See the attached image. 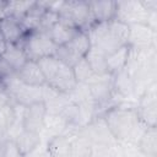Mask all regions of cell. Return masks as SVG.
I'll return each instance as SVG.
<instances>
[{
  "mask_svg": "<svg viewBox=\"0 0 157 157\" xmlns=\"http://www.w3.org/2000/svg\"><path fill=\"white\" fill-rule=\"evenodd\" d=\"M105 54L103 52H101L99 49L91 47V49L88 50V53L86 54V60L90 64L93 74L96 75H103L107 74L105 70Z\"/></svg>",
  "mask_w": 157,
  "mask_h": 157,
  "instance_id": "cell-22",
  "label": "cell"
},
{
  "mask_svg": "<svg viewBox=\"0 0 157 157\" xmlns=\"http://www.w3.org/2000/svg\"><path fill=\"white\" fill-rule=\"evenodd\" d=\"M44 11H45V9L38 1H36V4L28 10V12L20 20L27 33L34 32L38 29L39 23H40V18H42Z\"/></svg>",
  "mask_w": 157,
  "mask_h": 157,
  "instance_id": "cell-21",
  "label": "cell"
},
{
  "mask_svg": "<svg viewBox=\"0 0 157 157\" xmlns=\"http://www.w3.org/2000/svg\"><path fill=\"white\" fill-rule=\"evenodd\" d=\"M2 87L9 93V96L18 104L21 105H29L36 102L43 101V86L42 87H34L28 86L18 80L16 74H11L6 78L1 81Z\"/></svg>",
  "mask_w": 157,
  "mask_h": 157,
  "instance_id": "cell-4",
  "label": "cell"
},
{
  "mask_svg": "<svg viewBox=\"0 0 157 157\" xmlns=\"http://www.w3.org/2000/svg\"><path fill=\"white\" fill-rule=\"evenodd\" d=\"M90 49L91 43L86 31H78L69 43L58 47L55 56L70 67H72L77 61L86 56Z\"/></svg>",
  "mask_w": 157,
  "mask_h": 157,
  "instance_id": "cell-7",
  "label": "cell"
},
{
  "mask_svg": "<svg viewBox=\"0 0 157 157\" xmlns=\"http://www.w3.org/2000/svg\"><path fill=\"white\" fill-rule=\"evenodd\" d=\"M45 151L50 157H71V141L66 135H56L45 141Z\"/></svg>",
  "mask_w": 157,
  "mask_h": 157,
  "instance_id": "cell-16",
  "label": "cell"
},
{
  "mask_svg": "<svg viewBox=\"0 0 157 157\" xmlns=\"http://www.w3.org/2000/svg\"><path fill=\"white\" fill-rule=\"evenodd\" d=\"M6 5H7V1H0V21L2 18H5L7 15V10H6Z\"/></svg>",
  "mask_w": 157,
  "mask_h": 157,
  "instance_id": "cell-27",
  "label": "cell"
},
{
  "mask_svg": "<svg viewBox=\"0 0 157 157\" xmlns=\"http://www.w3.org/2000/svg\"><path fill=\"white\" fill-rule=\"evenodd\" d=\"M1 58L7 63V65L13 71H17L28 60L21 43H18V44H7L6 50L4 52Z\"/></svg>",
  "mask_w": 157,
  "mask_h": 157,
  "instance_id": "cell-20",
  "label": "cell"
},
{
  "mask_svg": "<svg viewBox=\"0 0 157 157\" xmlns=\"http://www.w3.org/2000/svg\"><path fill=\"white\" fill-rule=\"evenodd\" d=\"M86 33L88 36L91 47L99 49L105 55L115 52L121 47L129 45V25L117 18L108 22L92 23L86 29Z\"/></svg>",
  "mask_w": 157,
  "mask_h": 157,
  "instance_id": "cell-2",
  "label": "cell"
},
{
  "mask_svg": "<svg viewBox=\"0 0 157 157\" xmlns=\"http://www.w3.org/2000/svg\"><path fill=\"white\" fill-rule=\"evenodd\" d=\"M37 63L43 72L45 83L52 88L69 94L76 87L77 81L75 78L72 67L63 63L55 55L39 59Z\"/></svg>",
  "mask_w": 157,
  "mask_h": 157,
  "instance_id": "cell-3",
  "label": "cell"
},
{
  "mask_svg": "<svg viewBox=\"0 0 157 157\" xmlns=\"http://www.w3.org/2000/svg\"><path fill=\"white\" fill-rule=\"evenodd\" d=\"M6 47H7V42L5 40V38H4V36L1 34V32H0V56L4 54V52L6 50Z\"/></svg>",
  "mask_w": 157,
  "mask_h": 157,
  "instance_id": "cell-28",
  "label": "cell"
},
{
  "mask_svg": "<svg viewBox=\"0 0 157 157\" xmlns=\"http://www.w3.org/2000/svg\"><path fill=\"white\" fill-rule=\"evenodd\" d=\"M140 121L146 126H156L157 119V93H156V82H151L145 87L142 93L139 97L137 105L135 108Z\"/></svg>",
  "mask_w": 157,
  "mask_h": 157,
  "instance_id": "cell-8",
  "label": "cell"
},
{
  "mask_svg": "<svg viewBox=\"0 0 157 157\" xmlns=\"http://www.w3.org/2000/svg\"><path fill=\"white\" fill-rule=\"evenodd\" d=\"M47 108L44 102H36L27 107H25L23 110V118H22V128L28 131L33 132H40L44 125V120L47 117Z\"/></svg>",
  "mask_w": 157,
  "mask_h": 157,
  "instance_id": "cell-10",
  "label": "cell"
},
{
  "mask_svg": "<svg viewBox=\"0 0 157 157\" xmlns=\"http://www.w3.org/2000/svg\"><path fill=\"white\" fill-rule=\"evenodd\" d=\"M0 157H23V156L20 152V150L17 148L15 141L11 139H6L2 144Z\"/></svg>",
  "mask_w": 157,
  "mask_h": 157,
  "instance_id": "cell-26",
  "label": "cell"
},
{
  "mask_svg": "<svg viewBox=\"0 0 157 157\" xmlns=\"http://www.w3.org/2000/svg\"><path fill=\"white\" fill-rule=\"evenodd\" d=\"M107 128L117 141L136 145L146 126L140 121L135 108L110 107L102 115Z\"/></svg>",
  "mask_w": 157,
  "mask_h": 157,
  "instance_id": "cell-1",
  "label": "cell"
},
{
  "mask_svg": "<svg viewBox=\"0 0 157 157\" xmlns=\"http://www.w3.org/2000/svg\"><path fill=\"white\" fill-rule=\"evenodd\" d=\"M0 32L7 44H18L27 34L21 21L13 16H6L0 21Z\"/></svg>",
  "mask_w": 157,
  "mask_h": 157,
  "instance_id": "cell-12",
  "label": "cell"
},
{
  "mask_svg": "<svg viewBox=\"0 0 157 157\" xmlns=\"http://www.w3.org/2000/svg\"><path fill=\"white\" fill-rule=\"evenodd\" d=\"M88 9L93 23L108 22L115 18L117 1H88Z\"/></svg>",
  "mask_w": 157,
  "mask_h": 157,
  "instance_id": "cell-14",
  "label": "cell"
},
{
  "mask_svg": "<svg viewBox=\"0 0 157 157\" xmlns=\"http://www.w3.org/2000/svg\"><path fill=\"white\" fill-rule=\"evenodd\" d=\"M34 4L36 1H7V15L21 20Z\"/></svg>",
  "mask_w": 157,
  "mask_h": 157,
  "instance_id": "cell-23",
  "label": "cell"
},
{
  "mask_svg": "<svg viewBox=\"0 0 157 157\" xmlns=\"http://www.w3.org/2000/svg\"><path fill=\"white\" fill-rule=\"evenodd\" d=\"M130 37H129V47L132 49H148L155 48V38L156 32L151 29L147 25L137 23L130 25Z\"/></svg>",
  "mask_w": 157,
  "mask_h": 157,
  "instance_id": "cell-11",
  "label": "cell"
},
{
  "mask_svg": "<svg viewBox=\"0 0 157 157\" xmlns=\"http://www.w3.org/2000/svg\"><path fill=\"white\" fill-rule=\"evenodd\" d=\"M136 148L146 157H156L157 153V129L156 126L146 128L136 142Z\"/></svg>",
  "mask_w": 157,
  "mask_h": 157,
  "instance_id": "cell-19",
  "label": "cell"
},
{
  "mask_svg": "<svg viewBox=\"0 0 157 157\" xmlns=\"http://www.w3.org/2000/svg\"><path fill=\"white\" fill-rule=\"evenodd\" d=\"M13 141H15L17 148L20 150V152L22 153V156L27 157L40 146L42 137L38 132H33V131L22 129L17 134V136L13 139Z\"/></svg>",
  "mask_w": 157,
  "mask_h": 157,
  "instance_id": "cell-15",
  "label": "cell"
},
{
  "mask_svg": "<svg viewBox=\"0 0 157 157\" xmlns=\"http://www.w3.org/2000/svg\"><path fill=\"white\" fill-rule=\"evenodd\" d=\"M15 74L20 81H22L28 86L42 87L45 85V78L43 76V72L38 63L34 60H27L17 71H15Z\"/></svg>",
  "mask_w": 157,
  "mask_h": 157,
  "instance_id": "cell-13",
  "label": "cell"
},
{
  "mask_svg": "<svg viewBox=\"0 0 157 157\" xmlns=\"http://www.w3.org/2000/svg\"><path fill=\"white\" fill-rule=\"evenodd\" d=\"M23 50L27 55L28 60H39L47 56L55 55L56 53V44L52 40L47 32L34 31L26 34L23 40L21 42Z\"/></svg>",
  "mask_w": 157,
  "mask_h": 157,
  "instance_id": "cell-5",
  "label": "cell"
},
{
  "mask_svg": "<svg viewBox=\"0 0 157 157\" xmlns=\"http://www.w3.org/2000/svg\"><path fill=\"white\" fill-rule=\"evenodd\" d=\"M78 31H82V29H78L66 22H63V21H58L52 28L50 31L48 32L49 37L52 38V40L56 44V47H60V45H64L66 43H69Z\"/></svg>",
  "mask_w": 157,
  "mask_h": 157,
  "instance_id": "cell-18",
  "label": "cell"
},
{
  "mask_svg": "<svg viewBox=\"0 0 157 157\" xmlns=\"http://www.w3.org/2000/svg\"><path fill=\"white\" fill-rule=\"evenodd\" d=\"M151 12H148L141 0H128V1H117L115 18L126 23V25H147V20Z\"/></svg>",
  "mask_w": 157,
  "mask_h": 157,
  "instance_id": "cell-9",
  "label": "cell"
},
{
  "mask_svg": "<svg viewBox=\"0 0 157 157\" xmlns=\"http://www.w3.org/2000/svg\"><path fill=\"white\" fill-rule=\"evenodd\" d=\"M58 13L60 21L66 22L82 31H86L93 23L90 15L88 1H83V0L63 1Z\"/></svg>",
  "mask_w": 157,
  "mask_h": 157,
  "instance_id": "cell-6",
  "label": "cell"
},
{
  "mask_svg": "<svg viewBox=\"0 0 157 157\" xmlns=\"http://www.w3.org/2000/svg\"><path fill=\"white\" fill-rule=\"evenodd\" d=\"M72 71H74L77 83H85L93 76V71H92L90 64L87 63L86 58H82L80 61H77L72 66Z\"/></svg>",
  "mask_w": 157,
  "mask_h": 157,
  "instance_id": "cell-24",
  "label": "cell"
},
{
  "mask_svg": "<svg viewBox=\"0 0 157 157\" xmlns=\"http://www.w3.org/2000/svg\"><path fill=\"white\" fill-rule=\"evenodd\" d=\"M59 21V13L55 12V11H52V10H45L42 18H40V23H39V27L37 31H40V32H49L50 28Z\"/></svg>",
  "mask_w": 157,
  "mask_h": 157,
  "instance_id": "cell-25",
  "label": "cell"
},
{
  "mask_svg": "<svg viewBox=\"0 0 157 157\" xmlns=\"http://www.w3.org/2000/svg\"><path fill=\"white\" fill-rule=\"evenodd\" d=\"M129 54H130V47L125 45L115 52L108 54L105 56V70L107 74L110 75H117L121 70L126 67L128 60H129Z\"/></svg>",
  "mask_w": 157,
  "mask_h": 157,
  "instance_id": "cell-17",
  "label": "cell"
}]
</instances>
